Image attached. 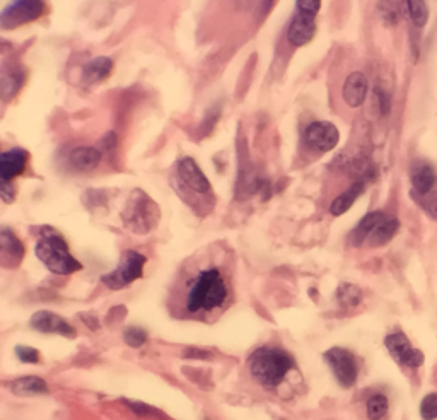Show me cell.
Segmentation results:
<instances>
[{"label":"cell","mask_w":437,"mask_h":420,"mask_svg":"<svg viewBox=\"0 0 437 420\" xmlns=\"http://www.w3.org/2000/svg\"><path fill=\"white\" fill-rule=\"evenodd\" d=\"M45 13V3L36 0H21V2L10 3L9 7L2 10L0 16V26L2 29H13L17 26L31 22Z\"/></svg>","instance_id":"cell-9"},{"label":"cell","mask_w":437,"mask_h":420,"mask_svg":"<svg viewBox=\"0 0 437 420\" xmlns=\"http://www.w3.org/2000/svg\"><path fill=\"white\" fill-rule=\"evenodd\" d=\"M125 403L128 405L130 408H132L133 412H135L137 415H142V417H147V415H151V414H157V415H161L159 412L157 410H154V408H151V407H147V405H144V403H139V402H130V400H125Z\"/></svg>","instance_id":"cell-30"},{"label":"cell","mask_w":437,"mask_h":420,"mask_svg":"<svg viewBox=\"0 0 437 420\" xmlns=\"http://www.w3.org/2000/svg\"><path fill=\"white\" fill-rule=\"evenodd\" d=\"M28 159L29 154L21 147L2 152V156H0V179H2V183H10V179L24 173Z\"/></svg>","instance_id":"cell-13"},{"label":"cell","mask_w":437,"mask_h":420,"mask_svg":"<svg viewBox=\"0 0 437 420\" xmlns=\"http://www.w3.org/2000/svg\"><path fill=\"white\" fill-rule=\"evenodd\" d=\"M388 398L385 395H374L367 400V417L371 420H381L388 414Z\"/></svg>","instance_id":"cell-25"},{"label":"cell","mask_w":437,"mask_h":420,"mask_svg":"<svg viewBox=\"0 0 437 420\" xmlns=\"http://www.w3.org/2000/svg\"><path fill=\"white\" fill-rule=\"evenodd\" d=\"M292 368V356L277 347H260L248 359L251 377L267 389L277 388Z\"/></svg>","instance_id":"cell-3"},{"label":"cell","mask_w":437,"mask_h":420,"mask_svg":"<svg viewBox=\"0 0 437 420\" xmlns=\"http://www.w3.org/2000/svg\"><path fill=\"white\" fill-rule=\"evenodd\" d=\"M232 296V275L225 251H205V258L190 260L178 280V313L188 318L216 316Z\"/></svg>","instance_id":"cell-1"},{"label":"cell","mask_w":437,"mask_h":420,"mask_svg":"<svg viewBox=\"0 0 437 420\" xmlns=\"http://www.w3.org/2000/svg\"><path fill=\"white\" fill-rule=\"evenodd\" d=\"M364 183L362 181H357L354 183V185L350 186V188L347 190V192H343L342 195H339V197L335 198V200L332 202V205H329V213L335 217L342 216V213L347 212L348 209L354 205V202L357 200V198L360 197V195L364 193Z\"/></svg>","instance_id":"cell-21"},{"label":"cell","mask_w":437,"mask_h":420,"mask_svg":"<svg viewBox=\"0 0 437 420\" xmlns=\"http://www.w3.org/2000/svg\"><path fill=\"white\" fill-rule=\"evenodd\" d=\"M336 301L345 308H355L362 301V292H360L357 285L342 284L339 287V291H336Z\"/></svg>","instance_id":"cell-24"},{"label":"cell","mask_w":437,"mask_h":420,"mask_svg":"<svg viewBox=\"0 0 437 420\" xmlns=\"http://www.w3.org/2000/svg\"><path fill=\"white\" fill-rule=\"evenodd\" d=\"M386 216L383 212H371L367 213L366 217H364L362 220L357 224V227L352 231V243L355 244V246H360V244H366L367 238L371 236V232L374 231V227L378 226L381 220H385Z\"/></svg>","instance_id":"cell-22"},{"label":"cell","mask_w":437,"mask_h":420,"mask_svg":"<svg viewBox=\"0 0 437 420\" xmlns=\"http://www.w3.org/2000/svg\"><path fill=\"white\" fill-rule=\"evenodd\" d=\"M34 253L52 273L71 275L82 269V265L68 251V244L64 236L52 227H43Z\"/></svg>","instance_id":"cell-4"},{"label":"cell","mask_w":437,"mask_h":420,"mask_svg":"<svg viewBox=\"0 0 437 420\" xmlns=\"http://www.w3.org/2000/svg\"><path fill=\"white\" fill-rule=\"evenodd\" d=\"M161 220V210L157 204L142 190H133L121 210V223L133 234L145 236L156 229Z\"/></svg>","instance_id":"cell-5"},{"label":"cell","mask_w":437,"mask_h":420,"mask_svg":"<svg viewBox=\"0 0 437 420\" xmlns=\"http://www.w3.org/2000/svg\"><path fill=\"white\" fill-rule=\"evenodd\" d=\"M406 10H408L410 17H412L413 24L417 28H424L429 21V9L425 2H417V0H410L406 2Z\"/></svg>","instance_id":"cell-26"},{"label":"cell","mask_w":437,"mask_h":420,"mask_svg":"<svg viewBox=\"0 0 437 420\" xmlns=\"http://www.w3.org/2000/svg\"><path fill=\"white\" fill-rule=\"evenodd\" d=\"M304 140L311 151L323 154V152H328L336 147L340 140V133L335 125L329 123V121H316V123H311L306 128Z\"/></svg>","instance_id":"cell-11"},{"label":"cell","mask_w":437,"mask_h":420,"mask_svg":"<svg viewBox=\"0 0 437 420\" xmlns=\"http://www.w3.org/2000/svg\"><path fill=\"white\" fill-rule=\"evenodd\" d=\"M31 327L41 333H57L62 337L74 338L77 335L75 328L71 323L65 322L62 316L55 315L52 311H38L34 313L31 318Z\"/></svg>","instance_id":"cell-12"},{"label":"cell","mask_w":437,"mask_h":420,"mask_svg":"<svg viewBox=\"0 0 437 420\" xmlns=\"http://www.w3.org/2000/svg\"><path fill=\"white\" fill-rule=\"evenodd\" d=\"M325 362L329 366L332 373L335 374L340 387L352 388L357 381L359 366L357 359L350 350L342 349V347H333L323 354Z\"/></svg>","instance_id":"cell-8"},{"label":"cell","mask_w":437,"mask_h":420,"mask_svg":"<svg viewBox=\"0 0 437 420\" xmlns=\"http://www.w3.org/2000/svg\"><path fill=\"white\" fill-rule=\"evenodd\" d=\"M185 357L186 359H207V357H210V352H207V350H200V349H186Z\"/></svg>","instance_id":"cell-33"},{"label":"cell","mask_w":437,"mask_h":420,"mask_svg":"<svg viewBox=\"0 0 437 420\" xmlns=\"http://www.w3.org/2000/svg\"><path fill=\"white\" fill-rule=\"evenodd\" d=\"M124 340L128 347L139 349V347H142L145 342H147V331L142 330V328L139 327H130L125 330Z\"/></svg>","instance_id":"cell-27"},{"label":"cell","mask_w":437,"mask_h":420,"mask_svg":"<svg viewBox=\"0 0 437 420\" xmlns=\"http://www.w3.org/2000/svg\"><path fill=\"white\" fill-rule=\"evenodd\" d=\"M321 9V2L301 0L296 3V14L289 26V41L294 47H304L316 33V14Z\"/></svg>","instance_id":"cell-6"},{"label":"cell","mask_w":437,"mask_h":420,"mask_svg":"<svg viewBox=\"0 0 437 420\" xmlns=\"http://www.w3.org/2000/svg\"><path fill=\"white\" fill-rule=\"evenodd\" d=\"M16 356L19 357V361L28 362V364H38V362H40V352L28 345H17Z\"/></svg>","instance_id":"cell-29"},{"label":"cell","mask_w":437,"mask_h":420,"mask_svg":"<svg viewBox=\"0 0 437 420\" xmlns=\"http://www.w3.org/2000/svg\"><path fill=\"white\" fill-rule=\"evenodd\" d=\"M0 246H2V258L13 262V265H17L24 257V244L19 241V238L9 229H3L0 232Z\"/></svg>","instance_id":"cell-19"},{"label":"cell","mask_w":437,"mask_h":420,"mask_svg":"<svg viewBox=\"0 0 437 420\" xmlns=\"http://www.w3.org/2000/svg\"><path fill=\"white\" fill-rule=\"evenodd\" d=\"M367 96V79L360 72H352L343 84V99L348 106L357 108Z\"/></svg>","instance_id":"cell-15"},{"label":"cell","mask_w":437,"mask_h":420,"mask_svg":"<svg viewBox=\"0 0 437 420\" xmlns=\"http://www.w3.org/2000/svg\"><path fill=\"white\" fill-rule=\"evenodd\" d=\"M385 345L391 354V357L398 364L406 366V368H420L424 364V354L420 350L413 349L410 340L403 333H391L385 338Z\"/></svg>","instance_id":"cell-10"},{"label":"cell","mask_w":437,"mask_h":420,"mask_svg":"<svg viewBox=\"0 0 437 420\" xmlns=\"http://www.w3.org/2000/svg\"><path fill=\"white\" fill-rule=\"evenodd\" d=\"M68 161L79 171H91L101 163V152L94 147H77L71 152Z\"/></svg>","instance_id":"cell-18"},{"label":"cell","mask_w":437,"mask_h":420,"mask_svg":"<svg viewBox=\"0 0 437 420\" xmlns=\"http://www.w3.org/2000/svg\"><path fill=\"white\" fill-rule=\"evenodd\" d=\"M424 205H425V209H427V212L437 220V195L436 197H432L429 202H425Z\"/></svg>","instance_id":"cell-34"},{"label":"cell","mask_w":437,"mask_h":420,"mask_svg":"<svg viewBox=\"0 0 437 420\" xmlns=\"http://www.w3.org/2000/svg\"><path fill=\"white\" fill-rule=\"evenodd\" d=\"M0 197H2V200L6 202V204H10V202H14V198H16V188H14L13 183H2V188H0Z\"/></svg>","instance_id":"cell-31"},{"label":"cell","mask_w":437,"mask_h":420,"mask_svg":"<svg viewBox=\"0 0 437 420\" xmlns=\"http://www.w3.org/2000/svg\"><path fill=\"white\" fill-rule=\"evenodd\" d=\"M113 70V60L108 57H96V59L89 60L82 68L84 82L86 84H98L105 81L106 77Z\"/></svg>","instance_id":"cell-16"},{"label":"cell","mask_w":437,"mask_h":420,"mask_svg":"<svg viewBox=\"0 0 437 420\" xmlns=\"http://www.w3.org/2000/svg\"><path fill=\"white\" fill-rule=\"evenodd\" d=\"M10 391L17 396H34L48 393L47 381L38 376H26L10 383Z\"/></svg>","instance_id":"cell-17"},{"label":"cell","mask_w":437,"mask_h":420,"mask_svg":"<svg viewBox=\"0 0 437 420\" xmlns=\"http://www.w3.org/2000/svg\"><path fill=\"white\" fill-rule=\"evenodd\" d=\"M147 258L144 255L137 253V251H125L121 255L120 263H118L117 269L111 273L103 275L101 282L106 285L108 289H113V291H120V289L126 287L132 282H135L137 278H140L144 275V267Z\"/></svg>","instance_id":"cell-7"},{"label":"cell","mask_w":437,"mask_h":420,"mask_svg":"<svg viewBox=\"0 0 437 420\" xmlns=\"http://www.w3.org/2000/svg\"><path fill=\"white\" fill-rule=\"evenodd\" d=\"M398 229H400V223H398V219H394V217H386L385 220H381V223L374 227V231L371 232V236L367 238L366 244H369L371 248L383 246V244H386L394 238Z\"/></svg>","instance_id":"cell-20"},{"label":"cell","mask_w":437,"mask_h":420,"mask_svg":"<svg viewBox=\"0 0 437 420\" xmlns=\"http://www.w3.org/2000/svg\"><path fill=\"white\" fill-rule=\"evenodd\" d=\"M410 181L413 190L419 195H427L434 190L437 183V173L434 167L427 163H415L410 170Z\"/></svg>","instance_id":"cell-14"},{"label":"cell","mask_w":437,"mask_h":420,"mask_svg":"<svg viewBox=\"0 0 437 420\" xmlns=\"http://www.w3.org/2000/svg\"><path fill=\"white\" fill-rule=\"evenodd\" d=\"M420 415L424 420L437 419V393H431L422 400Z\"/></svg>","instance_id":"cell-28"},{"label":"cell","mask_w":437,"mask_h":420,"mask_svg":"<svg viewBox=\"0 0 437 420\" xmlns=\"http://www.w3.org/2000/svg\"><path fill=\"white\" fill-rule=\"evenodd\" d=\"M22 81H24V75H22L21 70L3 67V70H2V96L6 99L13 98L14 94L17 93L19 87H21Z\"/></svg>","instance_id":"cell-23"},{"label":"cell","mask_w":437,"mask_h":420,"mask_svg":"<svg viewBox=\"0 0 437 420\" xmlns=\"http://www.w3.org/2000/svg\"><path fill=\"white\" fill-rule=\"evenodd\" d=\"M379 9H381L383 16H385V19H390V22H397V7L393 6V3H383V6H379Z\"/></svg>","instance_id":"cell-32"},{"label":"cell","mask_w":437,"mask_h":420,"mask_svg":"<svg viewBox=\"0 0 437 420\" xmlns=\"http://www.w3.org/2000/svg\"><path fill=\"white\" fill-rule=\"evenodd\" d=\"M171 183L182 200L188 207L193 209L198 216H207L216 207V193H214L212 185L195 159L183 158L176 164Z\"/></svg>","instance_id":"cell-2"}]
</instances>
